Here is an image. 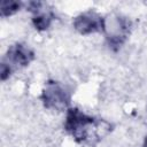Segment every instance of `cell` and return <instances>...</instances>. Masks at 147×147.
<instances>
[{
  "instance_id": "cell-3",
  "label": "cell",
  "mask_w": 147,
  "mask_h": 147,
  "mask_svg": "<svg viewBox=\"0 0 147 147\" xmlns=\"http://www.w3.org/2000/svg\"><path fill=\"white\" fill-rule=\"evenodd\" d=\"M34 57L33 51L23 44H15L10 46L7 51L6 59L8 61V64L11 65H18V67H25L28 65Z\"/></svg>"
},
{
  "instance_id": "cell-8",
  "label": "cell",
  "mask_w": 147,
  "mask_h": 147,
  "mask_svg": "<svg viewBox=\"0 0 147 147\" xmlns=\"http://www.w3.org/2000/svg\"><path fill=\"white\" fill-rule=\"evenodd\" d=\"M142 147H147V136H146V138H145V140H144V145H142Z\"/></svg>"
},
{
  "instance_id": "cell-5",
  "label": "cell",
  "mask_w": 147,
  "mask_h": 147,
  "mask_svg": "<svg viewBox=\"0 0 147 147\" xmlns=\"http://www.w3.org/2000/svg\"><path fill=\"white\" fill-rule=\"evenodd\" d=\"M53 20V15L49 11H42V13H37V15L33 16L32 18V23L33 26L38 30V31H44L46 30Z\"/></svg>"
},
{
  "instance_id": "cell-7",
  "label": "cell",
  "mask_w": 147,
  "mask_h": 147,
  "mask_svg": "<svg viewBox=\"0 0 147 147\" xmlns=\"http://www.w3.org/2000/svg\"><path fill=\"white\" fill-rule=\"evenodd\" d=\"M9 75H10V65L6 62H2L1 63V79L5 80Z\"/></svg>"
},
{
  "instance_id": "cell-1",
  "label": "cell",
  "mask_w": 147,
  "mask_h": 147,
  "mask_svg": "<svg viewBox=\"0 0 147 147\" xmlns=\"http://www.w3.org/2000/svg\"><path fill=\"white\" fill-rule=\"evenodd\" d=\"M94 123L93 117L86 115L77 108L68 109L64 129L77 140L83 141L88 136V129Z\"/></svg>"
},
{
  "instance_id": "cell-4",
  "label": "cell",
  "mask_w": 147,
  "mask_h": 147,
  "mask_svg": "<svg viewBox=\"0 0 147 147\" xmlns=\"http://www.w3.org/2000/svg\"><path fill=\"white\" fill-rule=\"evenodd\" d=\"M42 101L47 108H59L65 105L67 96L64 91L54 82H48L42 93Z\"/></svg>"
},
{
  "instance_id": "cell-2",
  "label": "cell",
  "mask_w": 147,
  "mask_h": 147,
  "mask_svg": "<svg viewBox=\"0 0 147 147\" xmlns=\"http://www.w3.org/2000/svg\"><path fill=\"white\" fill-rule=\"evenodd\" d=\"M105 20L95 13H84L74 21V28L82 34H88L98 31H105Z\"/></svg>"
},
{
  "instance_id": "cell-6",
  "label": "cell",
  "mask_w": 147,
  "mask_h": 147,
  "mask_svg": "<svg viewBox=\"0 0 147 147\" xmlns=\"http://www.w3.org/2000/svg\"><path fill=\"white\" fill-rule=\"evenodd\" d=\"M21 3L17 1H2L0 9H1V16H10L15 14L17 10H20Z\"/></svg>"
}]
</instances>
